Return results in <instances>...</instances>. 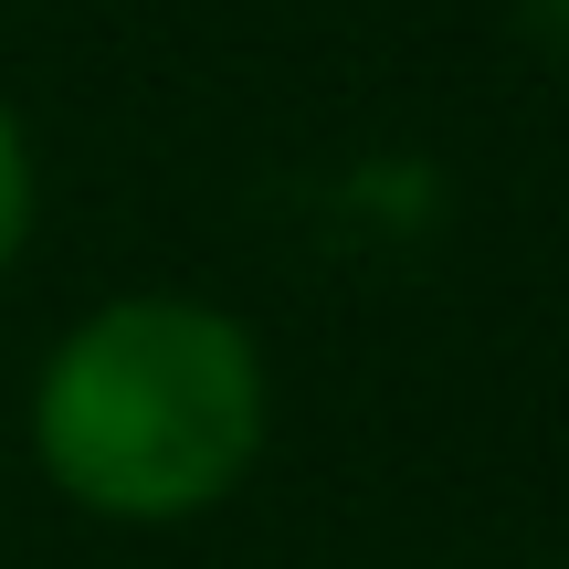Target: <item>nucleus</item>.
<instances>
[{
  "instance_id": "nucleus-1",
  "label": "nucleus",
  "mask_w": 569,
  "mask_h": 569,
  "mask_svg": "<svg viewBox=\"0 0 569 569\" xmlns=\"http://www.w3.org/2000/svg\"><path fill=\"white\" fill-rule=\"evenodd\" d=\"M264 348L201 296H106L32 369V465L106 528L211 517L264 465Z\"/></svg>"
},
{
  "instance_id": "nucleus-3",
  "label": "nucleus",
  "mask_w": 569,
  "mask_h": 569,
  "mask_svg": "<svg viewBox=\"0 0 569 569\" xmlns=\"http://www.w3.org/2000/svg\"><path fill=\"white\" fill-rule=\"evenodd\" d=\"M538 32H549L559 53H569V0H538Z\"/></svg>"
},
{
  "instance_id": "nucleus-2",
  "label": "nucleus",
  "mask_w": 569,
  "mask_h": 569,
  "mask_svg": "<svg viewBox=\"0 0 569 569\" xmlns=\"http://www.w3.org/2000/svg\"><path fill=\"white\" fill-rule=\"evenodd\" d=\"M21 243H32V138H21L11 96H0V274L21 264Z\"/></svg>"
}]
</instances>
